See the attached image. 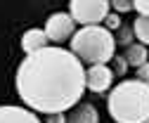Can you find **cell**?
Here are the masks:
<instances>
[{
	"label": "cell",
	"instance_id": "obj_4",
	"mask_svg": "<svg viewBox=\"0 0 149 123\" xmlns=\"http://www.w3.org/2000/svg\"><path fill=\"white\" fill-rule=\"evenodd\" d=\"M109 0H71V17L83 26H95L107 19Z\"/></svg>",
	"mask_w": 149,
	"mask_h": 123
},
{
	"label": "cell",
	"instance_id": "obj_5",
	"mask_svg": "<svg viewBox=\"0 0 149 123\" xmlns=\"http://www.w3.org/2000/svg\"><path fill=\"white\" fill-rule=\"evenodd\" d=\"M45 33L54 43L66 40L69 36H73V17L66 14V12H54L45 24Z\"/></svg>",
	"mask_w": 149,
	"mask_h": 123
},
{
	"label": "cell",
	"instance_id": "obj_17",
	"mask_svg": "<svg viewBox=\"0 0 149 123\" xmlns=\"http://www.w3.org/2000/svg\"><path fill=\"white\" fill-rule=\"evenodd\" d=\"M47 123H66V118L62 116V111L59 114H47Z\"/></svg>",
	"mask_w": 149,
	"mask_h": 123
},
{
	"label": "cell",
	"instance_id": "obj_19",
	"mask_svg": "<svg viewBox=\"0 0 149 123\" xmlns=\"http://www.w3.org/2000/svg\"><path fill=\"white\" fill-rule=\"evenodd\" d=\"M147 123H149V121H147Z\"/></svg>",
	"mask_w": 149,
	"mask_h": 123
},
{
	"label": "cell",
	"instance_id": "obj_14",
	"mask_svg": "<svg viewBox=\"0 0 149 123\" xmlns=\"http://www.w3.org/2000/svg\"><path fill=\"white\" fill-rule=\"evenodd\" d=\"M133 7L140 14H149V0H133Z\"/></svg>",
	"mask_w": 149,
	"mask_h": 123
},
{
	"label": "cell",
	"instance_id": "obj_9",
	"mask_svg": "<svg viewBox=\"0 0 149 123\" xmlns=\"http://www.w3.org/2000/svg\"><path fill=\"white\" fill-rule=\"evenodd\" d=\"M66 123H97V111L92 104H78L66 118Z\"/></svg>",
	"mask_w": 149,
	"mask_h": 123
},
{
	"label": "cell",
	"instance_id": "obj_11",
	"mask_svg": "<svg viewBox=\"0 0 149 123\" xmlns=\"http://www.w3.org/2000/svg\"><path fill=\"white\" fill-rule=\"evenodd\" d=\"M133 31H135V36L140 38V43L149 45V14H140V19H135Z\"/></svg>",
	"mask_w": 149,
	"mask_h": 123
},
{
	"label": "cell",
	"instance_id": "obj_15",
	"mask_svg": "<svg viewBox=\"0 0 149 123\" xmlns=\"http://www.w3.org/2000/svg\"><path fill=\"white\" fill-rule=\"evenodd\" d=\"M133 33H135V31H130V28H121V33H118V43L128 45V43H130V38H133Z\"/></svg>",
	"mask_w": 149,
	"mask_h": 123
},
{
	"label": "cell",
	"instance_id": "obj_1",
	"mask_svg": "<svg viewBox=\"0 0 149 123\" xmlns=\"http://www.w3.org/2000/svg\"><path fill=\"white\" fill-rule=\"evenodd\" d=\"M85 90L81 59L64 47L36 50L17 69V92L31 109L59 114L76 107Z\"/></svg>",
	"mask_w": 149,
	"mask_h": 123
},
{
	"label": "cell",
	"instance_id": "obj_7",
	"mask_svg": "<svg viewBox=\"0 0 149 123\" xmlns=\"http://www.w3.org/2000/svg\"><path fill=\"white\" fill-rule=\"evenodd\" d=\"M0 123H40L38 116L22 107H0Z\"/></svg>",
	"mask_w": 149,
	"mask_h": 123
},
{
	"label": "cell",
	"instance_id": "obj_13",
	"mask_svg": "<svg viewBox=\"0 0 149 123\" xmlns=\"http://www.w3.org/2000/svg\"><path fill=\"white\" fill-rule=\"evenodd\" d=\"M137 78L149 85V62H144L142 66H137Z\"/></svg>",
	"mask_w": 149,
	"mask_h": 123
},
{
	"label": "cell",
	"instance_id": "obj_6",
	"mask_svg": "<svg viewBox=\"0 0 149 123\" xmlns=\"http://www.w3.org/2000/svg\"><path fill=\"white\" fill-rule=\"evenodd\" d=\"M111 78H114V71L107 64H92L85 74V85L92 92H104L111 85Z\"/></svg>",
	"mask_w": 149,
	"mask_h": 123
},
{
	"label": "cell",
	"instance_id": "obj_8",
	"mask_svg": "<svg viewBox=\"0 0 149 123\" xmlns=\"http://www.w3.org/2000/svg\"><path fill=\"white\" fill-rule=\"evenodd\" d=\"M47 40L50 38H47V33L43 28H29L22 36V47H24L26 55H31V52H36V50H43L47 45Z\"/></svg>",
	"mask_w": 149,
	"mask_h": 123
},
{
	"label": "cell",
	"instance_id": "obj_12",
	"mask_svg": "<svg viewBox=\"0 0 149 123\" xmlns=\"http://www.w3.org/2000/svg\"><path fill=\"white\" fill-rule=\"evenodd\" d=\"M111 5H114L118 12H128V10H133V0H109Z\"/></svg>",
	"mask_w": 149,
	"mask_h": 123
},
{
	"label": "cell",
	"instance_id": "obj_2",
	"mask_svg": "<svg viewBox=\"0 0 149 123\" xmlns=\"http://www.w3.org/2000/svg\"><path fill=\"white\" fill-rule=\"evenodd\" d=\"M109 114L116 123L149 121V85L137 81L118 83L109 95Z\"/></svg>",
	"mask_w": 149,
	"mask_h": 123
},
{
	"label": "cell",
	"instance_id": "obj_16",
	"mask_svg": "<svg viewBox=\"0 0 149 123\" xmlns=\"http://www.w3.org/2000/svg\"><path fill=\"white\" fill-rule=\"evenodd\" d=\"M118 24H121L118 14H107V26H109V28H116Z\"/></svg>",
	"mask_w": 149,
	"mask_h": 123
},
{
	"label": "cell",
	"instance_id": "obj_18",
	"mask_svg": "<svg viewBox=\"0 0 149 123\" xmlns=\"http://www.w3.org/2000/svg\"><path fill=\"white\" fill-rule=\"evenodd\" d=\"M125 66H128L125 57H116V71H118V74H123V71H125Z\"/></svg>",
	"mask_w": 149,
	"mask_h": 123
},
{
	"label": "cell",
	"instance_id": "obj_10",
	"mask_svg": "<svg viewBox=\"0 0 149 123\" xmlns=\"http://www.w3.org/2000/svg\"><path fill=\"white\" fill-rule=\"evenodd\" d=\"M125 62L130 64V66H142L144 62H147V50H144V45L140 43V45H128V50H125Z\"/></svg>",
	"mask_w": 149,
	"mask_h": 123
},
{
	"label": "cell",
	"instance_id": "obj_3",
	"mask_svg": "<svg viewBox=\"0 0 149 123\" xmlns=\"http://www.w3.org/2000/svg\"><path fill=\"white\" fill-rule=\"evenodd\" d=\"M116 50V38L109 33V28L102 26H83L78 33H73L71 38V52L83 62L90 64H107L114 59Z\"/></svg>",
	"mask_w": 149,
	"mask_h": 123
}]
</instances>
